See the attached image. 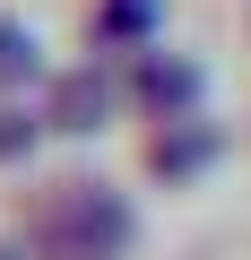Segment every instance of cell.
I'll return each mask as SVG.
<instances>
[{
    "mask_svg": "<svg viewBox=\"0 0 251 260\" xmlns=\"http://www.w3.org/2000/svg\"><path fill=\"white\" fill-rule=\"evenodd\" d=\"M18 70H35V35L0 26V78H18Z\"/></svg>",
    "mask_w": 251,
    "mask_h": 260,
    "instance_id": "1",
    "label": "cell"
}]
</instances>
